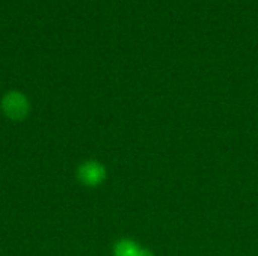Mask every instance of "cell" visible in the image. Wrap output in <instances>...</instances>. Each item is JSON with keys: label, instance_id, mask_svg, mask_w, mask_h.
Returning a JSON list of instances; mask_svg holds the SVG:
<instances>
[{"label": "cell", "instance_id": "1", "mask_svg": "<svg viewBox=\"0 0 258 256\" xmlns=\"http://www.w3.org/2000/svg\"><path fill=\"white\" fill-rule=\"evenodd\" d=\"M2 113L14 122H21L27 118L30 112V103L27 97L18 91H9L2 97L0 101Z\"/></svg>", "mask_w": 258, "mask_h": 256}, {"label": "cell", "instance_id": "2", "mask_svg": "<svg viewBox=\"0 0 258 256\" xmlns=\"http://www.w3.org/2000/svg\"><path fill=\"white\" fill-rule=\"evenodd\" d=\"M107 174H106V167L95 161V160H88L85 163H82L77 169V180L80 181V184L86 186V187H98L104 183Z\"/></svg>", "mask_w": 258, "mask_h": 256}, {"label": "cell", "instance_id": "3", "mask_svg": "<svg viewBox=\"0 0 258 256\" xmlns=\"http://www.w3.org/2000/svg\"><path fill=\"white\" fill-rule=\"evenodd\" d=\"M113 253L115 256H153L150 250L132 240H119L113 247Z\"/></svg>", "mask_w": 258, "mask_h": 256}]
</instances>
